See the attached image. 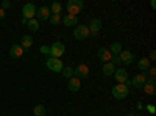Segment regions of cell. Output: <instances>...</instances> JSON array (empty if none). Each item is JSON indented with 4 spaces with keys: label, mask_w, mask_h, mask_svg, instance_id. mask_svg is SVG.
<instances>
[{
    "label": "cell",
    "mask_w": 156,
    "mask_h": 116,
    "mask_svg": "<svg viewBox=\"0 0 156 116\" xmlns=\"http://www.w3.org/2000/svg\"><path fill=\"white\" fill-rule=\"evenodd\" d=\"M66 6H67V13L70 16H76L78 13H81V9L84 8V3L81 0H69Z\"/></svg>",
    "instance_id": "cell-1"
},
{
    "label": "cell",
    "mask_w": 156,
    "mask_h": 116,
    "mask_svg": "<svg viewBox=\"0 0 156 116\" xmlns=\"http://www.w3.org/2000/svg\"><path fill=\"white\" fill-rule=\"evenodd\" d=\"M112 96H114V99H119V100L125 99V97L128 96V88H126L125 85H122V83L115 85V86L112 88Z\"/></svg>",
    "instance_id": "cell-5"
},
{
    "label": "cell",
    "mask_w": 156,
    "mask_h": 116,
    "mask_svg": "<svg viewBox=\"0 0 156 116\" xmlns=\"http://www.w3.org/2000/svg\"><path fill=\"white\" fill-rule=\"evenodd\" d=\"M5 14H6V13H5V9H2V8H0V21H2V19L5 17Z\"/></svg>",
    "instance_id": "cell-31"
},
{
    "label": "cell",
    "mask_w": 156,
    "mask_h": 116,
    "mask_svg": "<svg viewBox=\"0 0 156 116\" xmlns=\"http://www.w3.org/2000/svg\"><path fill=\"white\" fill-rule=\"evenodd\" d=\"M27 24H28V30L30 32H37L39 30V21L37 19H30Z\"/></svg>",
    "instance_id": "cell-25"
},
{
    "label": "cell",
    "mask_w": 156,
    "mask_h": 116,
    "mask_svg": "<svg viewBox=\"0 0 156 116\" xmlns=\"http://www.w3.org/2000/svg\"><path fill=\"white\" fill-rule=\"evenodd\" d=\"M142 89H144V93H145V94H150V96H153V94L156 93L154 83H151V82H145V85L142 86Z\"/></svg>",
    "instance_id": "cell-20"
},
{
    "label": "cell",
    "mask_w": 156,
    "mask_h": 116,
    "mask_svg": "<svg viewBox=\"0 0 156 116\" xmlns=\"http://www.w3.org/2000/svg\"><path fill=\"white\" fill-rule=\"evenodd\" d=\"M48 21H50L51 25H58V24L61 22V14H51Z\"/></svg>",
    "instance_id": "cell-26"
},
{
    "label": "cell",
    "mask_w": 156,
    "mask_h": 116,
    "mask_svg": "<svg viewBox=\"0 0 156 116\" xmlns=\"http://www.w3.org/2000/svg\"><path fill=\"white\" fill-rule=\"evenodd\" d=\"M145 82H147V72H142V74H137V75L133 77L131 85L134 88H142V86L145 85Z\"/></svg>",
    "instance_id": "cell-10"
},
{
    "label": "cell",
    "mask_w": 156,
    "mask_h": 116,
    "mask_svg": "<svg viewBox=\"0 0 156 116\" xmlns=\"http://www.w3.org/2000/svg\"><path fill=\"white\" fill-rule=\"evenodd\" d=\"M150 66H151V63H150L148 58H142V60H139V63H137V68H139L140 71H144V72H147V71L150 69Z\"/></svg>",
    "instance_id": "cell-18"
},
{
    "label": "cell",
    "mask_w": 156,
    "mask_h": 116,
    "mask_svg": "<svg viewBox=\"0 0 156 116\" xmlns=\"http://www.w3.org/2000/svg\"><path fill=\"white\" fill-rule=\"evenodd\" d=\"M154 58H156V54H154V52H151V54H150V60H151V61H154Z\"/></svg>",
    "instance_id": "cell-32"
},
{
    "label": "cell",
    "mask_w": 156,
    "mask_h": 116,
    "mask_svg": "<svg viewBox=\"0 0 156 116\" xmlns=\"http://www.w3.org/2000/svg\"><path fill=\"white\" fill-rule=\"evenodd\" d=\"M36 16H37V21H47V19H50L51 13L47 6H41L39 9H36Z\"/></svg>",
    "instance_id": "cell-11"
},
{
    "label": "cell",
    "mask_w": 156,
    "mask_h": 116,
    "mask_svg": "<svg viewBox=\"0 0 156 116\" xmlns=\"http://www.w3.org/2000/svg\"><path fill=\"white\" fill-rule=\"evenodd\" d=\"M31 46H33V38L28 36V35L22 36V44H20V47H22V49H30Z\"/></svg>",
    "instance_id": "cell-19"
},
{
    "label": "cell",
    "mask_w": 156,
    "mask_h": 116,
    "mask_svg": "<svg viewBox=\"0 0 156 116\" xmlns=\"http://www.w3.org/2000/svg\"><path fill=\"white\" fill-rule=\"evenodd\" d=\"M119 58H120V63H123V64H133L134 63V55L131 50H122L119 54Z\"/></svg>",
    "instance_id": "cell-9"
},
{
    "label": "cell",
    "mask_w": 156,
    "mask_h": 116,
    "mask_svg": "<svg viewBox=\"0 0 156 116\" xmlns=\"http://www.w3.org/2000/svg\"><path fill=\"white\" fill-rule=\"evenodd\" d=\"M87 28H89V33L97 35L101 30V21L100 19H92V21H90V24L87 25Z\"/></svg>",
    "instance_id": "cell-12"
},
{
    "label": "cell",
    "mask_w": 156,
    "mask_h": 116,
    "mask_svg": "<svg viewBox=\"0 0 156 116\" xmlns=\"http://www.w3.org/2000/svg\"><path fill=\"white\" fill-rule=\"evenodd\" d=\"M61 22L64 24V27H72V25H76V24H78V17H76V16L66 14L64 17H61Z\"/></svg>",
    "instance_id": "cell-15"
},
{
    "label": "cell",
    "mask_w": 156,
    "mask_h": 116,
    "mask_svg": "<svg viewBox=\"0 0 156 116\" xmlns=\"http://www.w3.org/2000/svg\"><path fill=\"white\" fill-rule=\"evenodd\" d=\"M80 88H81V80L76 79V77H72L69 80V89L72 93H76V91H80Z\"/></svg>",
    "instance_id": "cell-16"
},
{
    "label": "cell",
    "mask_w": 156,
    "mask_h": 116,
    "mask_svg": "<svg viewBox=\"0 0 156 116\" xmlns=\"http://www.w3.org/2000/svg\"><path fill=\"white\" fill-rule=\"evenodd\" d=\"M126 116H136V114H134V113H128Z\"/></svg>",
    "instance_id": "cell-34"
},
{
    "label": "cell",
    "mask_w": 156,
    "mask_h": 116,
    "mask_svg": "<svg viewBox=\"0 0 156 116\" xmlns=\"http://www.w3.org/2000/svg\"><path fill=\"white\" fill-rule=\"evenodd\" d=\"M115 72V66L112 63H105V66H103V75L105 77H109V75H114Z\"/></svg>",
    "instance_id": "cell-17"
},
{
    "label": "cell",
    "mask_w": 156,
    "mask_h": 116,
    "mask_svg": "<svg viewBox=\"0 0 156 116\" xmlns=\"http://www.w3.org/2000/svg\"><path fill=\"white\" fill-rule=\"evenodd\" d=\"M11 6V3L8 2V0H5V2H2V9H6V8H9Z\"/></svg>",
    "instance_id": "cell-30"
},
{
    "label": "cell",
    "mask_w": 156,
    "mask_h": 116,
    "mask_svg": "<svg viewBox=\"0 0 156 116\" xmlns=\"http://www.w3.org/2000/svg\"><path fill=\"white\" fill-rule=\"evenodd\" d=\"M39 50H41L42 55H50V47L48 46H41V49H39Z\"/></svg>",
    "instance_id": "cell-27"
},
{
    "label": "cell",
    "mask_w": 156,
    "mask_h": 116,
    "mask_svg": "<svg viewBox=\"0 0 156 116\" xmlns=\"http://www.w3.org/2000/svg\"><path fill=\"white\" fill-rule=\"evenodd\" d=\"M97 58H98L100 61H103V63H109L111 58H112V54L109 52V49L101 47V49L97 50Z\"/></svg>",
    "instance_id": "cell-8"
},
{
    "label": "cell",
    "mask_w": 156,
    "mask_h": 116,
    "mask_svg": "<svg viewBox=\"0 0 156 116\" xmlns=\"http://www.w3.org/2000/svg\"><path fill=\"white\" fill-rule=\"evenodd\" d=\"M109 63H112L114 66H115V64H119V63H120V58H119V55H112V58H111V61H109Z\"/></svg>",
    "instance_id": "cell-28"
},
{
    "label": "cell",
    "mask_w": 156,
    "mask_h": 116,
    "mask_svg": "<svg viewBox=\"0 0 156 116\" xmlns=\"http://www.w3.org/2000/svg\"><path fill=\"white\" fill-rule=\"evenodd\" d=\"M147 111H148L150 114H154V113H156V107L151 105V104H148V105H147Z\"/></svg>",
    "instance_id": "cell-29"
},
{
    "label": "cell",
    "mask_w": 156,
    "mask_h": 116,
    "mask_svg": "<svg viewBox=\"0 0 156 116\" xmlns=\"http://www.w3.org/2000/svg\"><path fill=\"white\" fill-rule=\"evenodd\" d=\"M114 77H115V80L119 82V83H125L126 80H128V72L125 71V69H115V72H114Z\"/></svg>",
    "instance_id": "cell-14"
},
{
    "label": "cell",
    "mask_w": 156,
    "mask_h": 116,
    "mask_svg": "<svg viewBox=\"0 0 156 116\" xmlns=\"http://www.w3.org/2000/svg\"><path fill=\"white\" fill-rule=\"evenodd\" d=\"M61 74H62V77L64 79H67V80H70L72 77H73V68L72 66H66L62 71H61Z\"/></svg>",
    "instance_id": "cell-23"
},
{
    "label": "cell",
    "mask_w": 156,
    "mask_h": 116,
    "mask_svg": "<svg viewBox=\"0 0 156 116\" xmlns=\"http://www.w3.org/2000/svg\"><path fill=\"white\" fill-rule=\"evenodd\" d=\"M23 52L25 50L20 47V44H14V46H11V49H9V57L11 58H20L23 55Z\"/></svg>",
    "instance_id": "cell-13"
},
{
    "label": "cell",
    "mask_w": 156,
    "mask_h": 116,
    "mask_svg": "<svg viewBox=\"0 0 156 116\" xmlns=\"http://www.w3.org/2000/svg\"><path fill=\"white\" fill-rule=\"evenodd\" d=\"M50 13H51V14H59V13H61V9H62V5L59 3V2H53V3H51L50 5Z\"/></svg>",
    "instance_id": "cell-22"
},
{
    "label": "cell",
    "mask_w": 156,
    "mask_h": 116,
    "mask_svg": "<svg viewBox=\"0 0 156 116\" xmlns=\"http://www.w3.org/2000/svg\"><path fill=\"white\" fill-rule=\"evenodd\" d=\"M34 14H36V6L33 3H25L22 8V19L28 22L30 19H34Z\"/></svg>",
    "instance_id": "cell-4"
},
{
    "label": "cell",
    "mask_w": 156,
    "mask_h": 116,
    "mask_svg": "<svg viewBox=\"0 0 156 116\" xmlns=\"http://www.w3.org/2000/svg\"><path fill=\"white\" fill-rule=\"evenodd\" d=\"M89 28H87V25H78V27H75L73 30V38L78 41H81V39H86V38L89 36Z\"/></svg>",
    "instance_id": "cell-6"
},
{
    "label": "cell",
    "mask_w": 156,
    "mask_h": 116,
    "mask_svg": "<svg viewBox=\"0 0 156 116\" xmlns=\"http://www.w3.org/2000/svg\"><path fill=\"white\" fill-rule=\"evenodd\" d=\"M64 52H66V47H64V44L59 43V41H56L50 46V55L53 58H61L64 55Z\"/></svg>",
    "instance_id": "cell-3"
},
{
    "label": "cell",
    "mask_w": 156,
    "mask_h": 116,
    "mask_svg": "<svg viewBox=\"0 0 156 116\" xmlns=\"http://www.w3.org/2000/svg\"><path fill=\"white\" fill-rule=\"evenodd\" d=\"M45 113H47V110H45L44 105H34L33 107V114L34 116H45Z\"/></svg>",
    "instance_id": "cell-24"
},
{
    "label": "cell",
    "mask_w": 156,
    "mask_h": 116,
    "mask_svg": "<svg viewBox=\"0 0 156 116\" xmlns=\"http://www.w3.org/2000/svg\"><path fill=\"white\" fill-rule=\"evenodd\" d=\"M150 6H151V8H153V9H154V8H156V2H154V0H151V2H150Z\"/></svg>",
    "instance_id": "cell-33"
},
{
    "label": "cell",
    "mask_w": 156,
    "mask_h": 116,
    "mask_svg": "<svg viewBox=\"0 0 156 116\" xmlns=\"http://www.w3.org/2000/svg\"><path fill=\"white\" fill-rule=\"evenodd\" d=\"M45 64H47V68H48L50 71H53V72H61V71L64 69V64H62L61 58H53V57H50V58H47Z\"/></svg>",
    "instance_id": "cell-2"
},
{
    "label": "cell",
    "mask_w": 156,
    "mask_h": 116,
    "mask_svg": "<svg viewBox=\"0 0 156 116\" xmlns=\"http://www.w3.org/2000/svg\"><path fill=\"white\" fill-rule=\"evenodd\" d=\"M73 75H78L76 79H87L89 77V68L86 66L84 63L78 64V66L73 69Z\"/></svg>",
    "instance_id": "cell-7"
},
{
    "label": "cell",
    "mask_w": 156,
    "mask_h": 116,
    "mask_svg": "<svg viewBox=\"0 0 156 116\" xmlns=\"http://www.w3.org/2000/svg\"><path fill=\"white\" fill-rule=\"evenodd\" d=\"M122 50H123V49H122V44H120V43H112L111 47H109V52H111L112 55H119Z\"/></svg>",
    "instance_id": "cell-21"
}]
</instances>
